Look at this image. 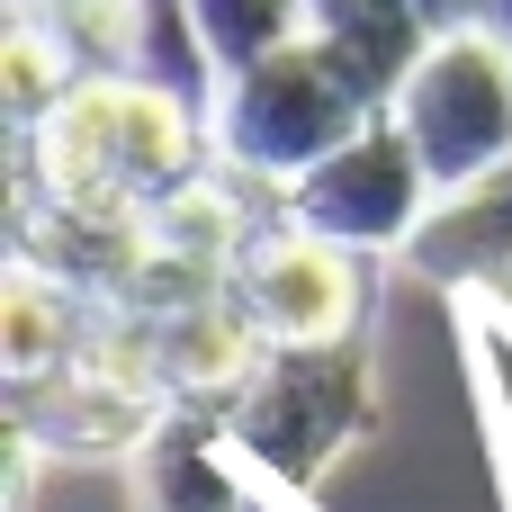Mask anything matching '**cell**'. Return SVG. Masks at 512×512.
I'll use <instances>...</instances> for the list:
<instances>
[{"instance_id":"obj_1","label":"cell","mask_w":512,"mask_h":512,"mask_svg":"<svg viewBox=\"0 0 512 512\" xmlns=\"http://www.w3.org/2000/svg\"><path fill=\"white\" fill-rule=\"evenodd\" d=\"M189 171H198L189 99L162 90V81H135V72L72 81L63 108L36 126V180L63 207H126V216H144Z\"/></svg>"},{"instance_id":"obj_2","label":"cell","mask_w":512,"mask_h":512,"mask_svg":"<svg viewBox=\"0 0 512 512\" xmlns=\"http://www.w3.org/2000/svg\"><path fill=\"white\" fill-rule=\"evenodd\" d=\"M396 126L414 135L441 207L477 180H495L512 162V63H504V36L486 27H450L423 45V63L405 72L396 90Z\"/></svg>"},{"instance_id":"obj_3","label":"cell","mask_w":512,"mask_h":512,"mask_svg":"<svg viewBox=\"0 0 512 512\" xmlns=\"http://www.w3.org/2000/svg\"><path fill=\"white\" fill-rule=\"evenodd\" d=\"M369 126V90L315 45V36H297V45H279L270 63H252V72H234V90H225V153H234V171H261V180H306L333 144H351Z\"/></svg>"},{"instance_id":"obj_4","label":"cell","mask_w":512,"mask_h":512,"mask_svg":"<svg viewBox=\"0 0 512 512\" xmlns=\"http://www.w3.org/2000/svg\"><path fill=\"white\" fill-rule=\"evenodd\" d=\"M351 432H369V360L351 342H270L261 378L234 405V441L288 486H315Z\"/></svg>"},{"instance_id":"obj_5","label":"cell","mask_w":512,"mask_h":512,"mask_svg":"<svg viewBox=\"0 0 512 512\" xmlns=\"http://www.w3.org/2000/svg\"><path fill=\"white\" fill-rule=\"evenodd\" d=\"M423 207H441V189H432L414 135H405L396 117H369L351 144H333V153L288 189L279 216L306 225V234H324V243H342V252H378V243L423 234Z\"/></svg>"},{"instance_id":"obj_6","label":"cell","mask_w":512,"mask_h":512,"mask_svg":"<svg viewBox=\"0 0 512 512\" xmlns=\"http://www.w3.org/2000/svg\"><path fill=\"white\" fill-rule=\"evenodd\" d=\"M234 279H243V306H252V324H261L270 342H342L351 315H360V270H351V252L324 243V234H306V225L252 243V252L234 261Z\"/></svg>"},{"instance_id":"obj_7","label":"cell","mask_w":512,"mask_h":512,"mask_svg":"<svg viewBox=\"0 0 512 512\" xmlns=\"http://www.w3.org/2000/svg\"><path fill=\"white\" fill-rule=\"evenodd\" d=\"M9 18H27L72 81H108L144 63V0H9Z\"/></svg>"},{"instance_id":"obj_8","label":"cell","mask_w":512,"mask_h":512,"mask_svg":"<svg viewBox=\"0 0 512 512\" xmlns=\"http://www.w3.org/2000/svg\"><path fill=\"white\" fill-rule=\"evenodd\" d=\"M180 18H189V45H198V63H207L216 81L270 63L279 45H297V36L315 27L306 0H180Z\"/></svg>"},{"instance_id":"obj_9","label":"cell","mask_w":512,"mask_h":512,"mask_svg":"<svg viewBox=\"0 0 512 512\" xmlns=\"http://www.w3.org/2000/svg\"><path fill=\"white\" fill-rule=\"evenodd\" d=\"M423 261H486V270H512V162L495 180L459 189L450 216L423 225Z\"/></svg>"},{"instance_id":"obj_10","label":"cell","mask_w":512,"mask_h":512,"mask_svg":"<svg viewBox=\"0 0 512 512\" xmlns=\"http://www.w3.org/2000/svg\"><path fill=\"white\" fill-rule=\"evenodd\" d=\"M144 512H234V486L198 432H171L144 450Z\"/></svg>"}]
</instances>
